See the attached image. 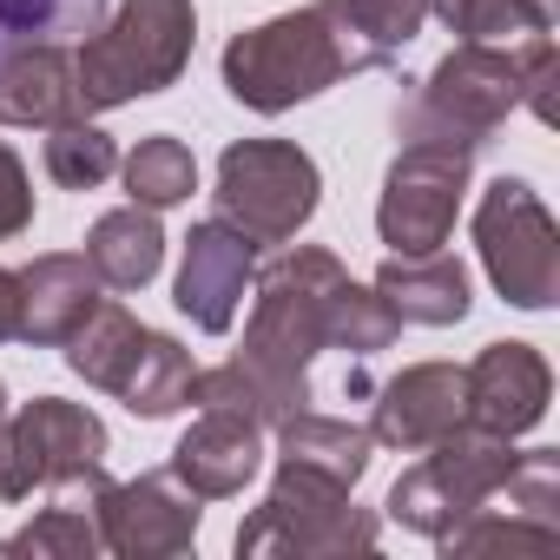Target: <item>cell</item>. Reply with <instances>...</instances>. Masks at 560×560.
<instances>
[{
	"label": "cell",
	"instance_id": "cell-1",
	"mask_svg": "<svg viewBox=\"0 0 560 560\" xmlns=\"http://www.w3.org/2000/svg\"><path fill=\"white\" fill-rule=\"evenodd\" d=\"M370 67H389V60L357 34L343 0H311V8L277 14L224 47V93L250 113H291Z\"/></svg>",
	"mask_w": 560,
	"mask_h": 560
},
{
	"label": "cell",
	"instance_id": "cell-2",
	"mask_svg": "<svg viewBox=\"0 0 560 560\" xmlns=\"http://www.w3.org/2000/svg\"><path fill=\"white\" fill-rule=\"evenodd\" d=\"M191 47H198V8L191 0H126V8L106 14L73 54L86 113H113V106L145 100V93H165L185 73Z\"/></svg>",
	"mask_w": 560,
	"mask_h": 560
},
{
	"label": "cell",
	"instance_id": "cell-3",
	"mask_svg": "<svg viewBox=\"0 0 560 560\" xmlns=\"http://www.w3.org/2000/svg\"><path fill=\"white\" fill-rule=\"evenodd\" d=\"M553 47V34H534L521 47H488V40H455L442 67L422 80V93L402 106V139H442L481 152L488 132L521 106L534 60Z\"/></svg>",
	"mask_w": 560,
	"mask_h": 560
},
{
	"label": "cell",
	"instance_id": "cell-4",
	"mask_svg": "<svg viewBox=\"0 0 560 560\" xmlns=\"http://www.w3.org/2000/svg\"><path fill=\"white\" fill-rule=\"evenodd\" d=\"M376 514L350 501V488L324 468L277 462V481L264 508L237 527V553H284V560H330V553H370Z\"/></svg>",
	"mask_w": 560,
	"mask_h": 560
},
{
	"label": "cell",
	"instance_id": "cell-5",
	"mask_svg": "<svg viewBox=\"0 0 560 560\" xmlns=\"http://www.w3.org/2000/svg\"><path fill=\"white\" fill-rule=\"evenodd\" d=\"M508 468H514V435H494V429L462 422V429H448L442 442L422 448V462L389 488L383 508H389V521H402L409 534L442 540L448 527H462L475 508H488V501L501 494Z\"/></svg>",
	"mask_w": 560,
	"mask_h": 560
},
{
	"label": "cell",
	"instance_id": "cell-6",
	"mask_svg": "<svg viewBox=\"0 0 560 560\" xmlns=\"http://www.w3.org/2000/svg\"><path fill=\"white\" fill-rule=\"evenodd\" d=\"M218 218L237 224L250 244H291L324 198L317 159L291 139H237L218 159Z\"/></svg>",
	"mask_w": 560,
	"mask_h": 560
},
{
	"label": "cell",
	"instance_id": "cell-7",
	"mask_svg": "<svg viewBox=\"0 0 560 560\" xmlns=\"http://www.w3.org/2000/svg\"><path fill=\"white\" fill-rule=\"evenodd\" d=\"M475 250L488 284L514 311H553L560 298V224L527 178H494L475 205Z\"/></svg>",
	"mask_w": 560,
	"mask_h": 560
},
{
	"label": "cell",
	"instance_id": "cell-8",
	"mask_svg": "<svg viewBox=\"0 0 560 560\" xmlns=\"http://www.w3.org/2000/svg\"><path fill=\"white\" fill-rule=\"evenodd\" d=\"M468 172L475 152L468 145H442V139H402V152L389 159L383 178V205H376V231L396 257H429L448 244L455 211L468 198Z\"/></svg>",
	"mask_w": 560,
	"mask_h": 560
},
{
	"label": "cell",
	"instance_id": "cell-9",
	"mask_svg": "<svg viewBox=\"0 0 560 560\" xmlns=\"http://www.w3.org/2000/svg\"><path fill=\"white\" fill-rule=\"evenodd\" d=\"M93 462H106V422L67 396H34L0 429V501H27Z\"/></svg>",
	"mask_w": 560,
	"mask_h": 560
},
{
	"label": "cell",
	"instance_id": "cell-10",
	"mask_svg": "<svg viewBox=\"0 0 560 560\" xmlns=\"http://www.w3.org/2000/svg\"><path fill=\"white\" fill-rule=\"evenodd\" d=\"M100 540L106 553H126V560H172V553H191L198 540V494L165 468V475H139V481H106L100 494Z\"/></svg>",
	"mask_w": 560,
	"mask_h": 560
},
{
	"label": "cell",
	"instance_id": "cell-11",
	"mask_svg": "<svg viewBox=\"0 0 560 560\" xmlns=\"http://www.w3.org/2000/svg\"><path fill=\"white\" fill-rule=\"evenodd\" d=\"M250 270H257V244H250L237 224L205 218V224H191V237H185L172 304H178L205 337H224V330L237 324V304H244Z\"/></svg>",
	"mask_w": 560,
	"mask_h": 560
},
{
	"label": "cell",
	"instance_id": "cell-12",
	"mask_svg": "<svg viewBox=\"0 0 560 560\" xmlns=\"http://www.w3.org/2000/svg\"><path fill=\"white\" fill-rule=\"evenodd\" d=\"M468 422L475 429H494V435H527L547 422V402H553V370L534 343H488L468 370Z\"/></svg>",
	"mask_w": 560,
	"mask_h": 560
},
{
	"label": "cell",
	"instance_id": "cell-13",
	"mask_svg": "<svg viewBox=\"0 0 560 560\" xmlns=\"http://www.w3.org/2000/svg\"><path fill=\"white\" fill-rule=\"evenodd\" d=\"M462 422H468V383H462V370L455 363H409L402 376L383 383L376 416H370V435L383 448L422 455L429 442H442Z\"/></svg>",
	"mask_w": 560,
	"mask_h": 560
},
{
	"label": "cell",
	"instance_id": "cell-14",
	"mask_svg": "<svg viewBox=\"0 0 560 560\" xmlns=\"http://www.w3.org/2000/svg\"><path fill=\"white\" fill-rule=\"evenodd\" d=\"M264 468V429L250 416H224V409H205L178 448H172V475L198 494V501H231L244 494V481Z\"/></svg>",
	"mask_w": 560,
	"mask_h": 560
},
{
	"label": "cell",
	"instance_id": "cell-15",
	"mask_svg": "<svg viewBox=\"0 0 560 560\" xmlns=\"http://www.w3.org/2000/svg\"><path fill=\"white\" fill-rule=\"evenodd\" d=\"M100 277L86 264V250H47L21 270V343H40V350H60L86 311L100 304Z\"/></svg>",
	"mask_w": 560,
	"mask_h": 560
},
{
	"label": "cell",
	"instance_id": "cell-16",
	"mask_svg": "<svg viewBox=\"0 0 560 560\" xmlns=\"http://www.w3.org/2000/svg\"><path fill=\"white\" fill-rule=\"evenodd\" d=\"M86 100H80V73H73V54L60 40H40V47H14L0 54V126H60V119H80Z\"/></svg>",
	"mask_w": 560,
	"mask_h": 560
},
{
	"label": "cell",
	"instance_id": "cell-17",
	"mask_svg": "<svg viewBox=\"0 0 560 560\" xmlns=\"http://www.w3.org/2000/svg\"><path fill=\"white\" fill-rule=\"evenodd\" d=\"M376 298L402 317V324H429V330H448V324H462L468 317V270L455 264V257H442V250H429V257H396L389 250V264L376 270Z\"/></svg>",
	"mask_w": 560,
	"mask_h": 560
},
{
	"label": "cell",
	"instance_id": "cell-18",
	"mask_svg": "<svg viewBox=\"0 0 560 560\" xmlns=\"http://www.w3.org/2000/svg\"><path fill=\"white\" fill-rule=\"evenodd\" d=\"M86 264L106 291H145L159 264H165V231H159V211L145 205H119L106 218H93L86 231Z\"/></svg>",
	"mask_w": 560,
	"mask_h": 560
},
{
	"label": "cell",
	"instance_id": "cell-19",
	"mask_svg": "<svg viewBox=\"0 0 560 560\" xmlns=\"http://www.w3.org/2000/svg\"><path fill=\"white\" fill-rule=\"evenodd\" d=\"M191 376H198V370H191V350H185L178 337H165V330H145L139 350L126 357L113 396H119L132 416L165 422V416H178V409L191 402Z\"/></svg>",
	"mask_w": 560,
	"mask_h": 560
},
{
	"label": "cell",
	"instance_id": "cell-20",
	"mask_svg": "<svg viewBox=\"0 0 560 560\" xmlns=\"http://www.w3.org/2000/svg\"><path fill=\"white\" fill-rule=\"evenodd\" d=\"M370 455H376V435H370V429H357V422H343V416L298 409V416L277 422V462L324 468V475H337L343 488H357V481H363Z\"/></svg>",
	"mask_w": 560,
	"mask_h": 560
},
{
	"label": "cell",
	"instance_id": "cell-21",
	"mask_svg": "<svg viewBox=\"0 0 560 560\" xmlns=\"http://www.w3.org/2000/svg\"><path fill=\"white\" fill-rule=\"evenodd\" d=\"M139 337H145V324H139L126 304H106V298H100V304L86 311V324H80L60 350H67V370H73V376H86L93 389H113L119 370H126V357L139 350Z\"/></svg>",
	"mask_w": 560,
	"mask_h": 560
},
{
	"label": "cell",
	"instance_id": "cell-22",
	"mask_svg": "<svg viewBox=\"0 0 560 560\" xmlns=\"http://www.w3.org/2000/svg\"><path fill=\"white\" fill-rule=\"evenodd\" d=\"M429 14H442L455 40H488V47H521L553 27L547 0H429Z\"/></svg>",
	"mask_w": 560,
	"mask_h": 560
},
{
	"label": "cell",
	"instance_id": "cell-23",
	"mask_svg": "<svg viewBox=\"0 0 560 560\" xmlns=\"http://www.w3.org/2000/svg\"><path fill=\"white\" fill-rule=\"evenodd\" d=\"M106 21V0H0V54L40 40H86Z\"/></svg>",
	"mask_w": 560,
	"mask_h": 560
},
{
	"label": "cell",
	"instance_id": "cell-24",
	"mask_svg": "<svg viewBox=\"0 0 560 560\" xmlns=\"http://www.w3.org/2000/svg\"><path fill=\"white\" fill-rule=\"evenodd\" d=\"M126 191H132V205H145V211L185 205V198L198 191V159H191V145L172 139V132L139 139L132 159H126Z\"/></svg>",
	"mask_w": 560,
	"mask_h": 560
},
{
	"label": "cell",
	"instance_id": "cell-25",
	"mask_svg": "<svg viewBox=\"0 0 560 560\" xmlns=\"http://www.w3.org/2000/svg\"><path fill=\"white\" fill-rule=\"evenodd\" d=\"M402 330V317L376 298V284H357V277H343V284L330 291V317H324V343L330 350H350V357H376L389 350Z\"/></svg>",
	"mask_w": 560,
	"mask_h": 560
},
{
	"label": "cell",
	"instance_id": "cell-26",
	"mask_svg": "<svg viewBox=\"0 0 560 560\" xmlns=\"http://www.w3.org/2000/svg\"><path fill=\"white\" fill-rule=\"evenodd\" d=\"M113 172H119V145H113V132H100L86 113L47 126V178H54V185L93 191V185H106Z\"/></svg>",
	"mask_w": 560,
	"mask_h": 560
},
{
	"label": "cell",
	"instance_id": "cell-27",
	"mask_svg": "<svg viewBox=\"0 0 560 560\" xmlns=\"http://www.w3.org/2000/svg\"><path fill=\"white\" fill-rule=\"evenodd\" d=\"M14 553H34V560H93V553H106L100 514L93 508H73V501H54L34 527H21V534L0 540V560H14Z\"/></svg>",
	"mask_w": 560,
	"mask_h": 560
},
{
	"label": "cell",
	"instance_id": "cell-28",
	"mask_svg": "<svg viewBox=\"0 0 560 560\" xmlns=\"http://www.w3.org/2000/svg\"><path fill=\"white\" fill-rule=\"evenodd\" d=\"M560 540V527L553 521H534V514H494V508H475L462 527H448L435 547L455 560V553H494V547H553Z\"/></svg>",
	"mask_w": 560,
	"mask_h": 560
},
{
	"label": "cell",
	"instance_id": "cell-29",
	"mask_svg": "<svg viewBox=\"0 0 560 560\" xmlns=\"http://www.w3.org/2000/svg\"><path fill=\"white\" fill-rule=\"evenodd\" d=\"M494 501H508L514 514H534V521H553L560 527V455L553 448L514 455V468H508V481H501Z\"/></svg>",
	"mask_w": 560,
	"mask_h": 560
},
{
	"label": "cell",
	"instance_id": "cell-30",
	"mask_svg": "<svg viewBox=\"0 0 560 560\" xmlns=\"http://www.w3.org/2000/svg\"><path fill=\"white\" fill-rule=\"evenodd\" d=\"M343 14L357 21V34H363L383 60H396V54L422 34L429 0H343Z\"/></svg>",
	"mask_w": 560,
	"mask_h": 560
},
{
	"label": "cell",
	"instance_id": "cell-31",
	"mask_svg": "<svg viewBox=\"0 0 560 560\" xmlns=\"http://www.w3.org/2000/svg\"><path fill=\"white\" fill-rule=\"evenodd\" d=\"M27 224H34V185H27L21 152L0 139V237H21Z\"/></svg>",
	"mask_w": 560,
	"mask_h": 560
},
{
	"label": "cell",
	"instance_id": "cell-32",
	"mask_svg": "<svg viewBox=\"0 0 560 560\" xmlns=\"http://www.w3.org/2000/svg\"><path fill=\"white\" fill-rule=\"evenodd\" d=\"M21 337V270L0 264V343Z\"/></svg>",
	"mask_w": 560,
	"mask_h": 560
},
{
	"label": "cell",
	"instance_id": "cell-33",
	"mask_svg": "<svg viewBox=\"0 0 560 560\" xmlns=\"http://www.w3.org/2000/svg\"><path fill=\"white\" fill-rule=\"evenodd\" d=\"M0 429H8V389H0Z\"/></svg>",
	"mask_w": 560,
	"mask_h": 560
},
{
	"label": "cell",
	"instance_id": "cell-34",
	"mask_svg": "<svg viewBox=\"0 0 560 560\" xmlns=\"http://www.w3.org/2000/svg\"><path fill=\"white\" fill-rule=\"evenodd\" d=\"M547 8H553V0H547Z\"/></svg>",
	"mask_w": 560,
	"mask_h": 560
}]
</instances>
